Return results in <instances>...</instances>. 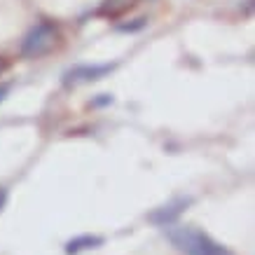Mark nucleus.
<instances>
[{"label": "nucleus", "instance_id": "obj_5", "mask_svg": "<svg viewBox=\"0 0 255 255\" xmlns=\"http://www.w3.org/2000/svg\"><path fill=\"white\" fill-rule=\"evenodd\" d=\"M103 246V237H92V234H82V237H75L66 244V253L68 255H78L82 251H89V248H99Z\"/></svg>", "mask_w": 255, "mask_h": 255}, {"label": "nucleus", "instance_id": "obj_6", "mask_svg": "<svg viewBox=\"0 0 255 255\" xmlns=\"http://www.w3.org/2000/svg\"><path fill=\"white\" fill-rule=\"evenodd\" d=\"M131 5H133V0H106L101 12L108 16H117V14H122L124 9H129Z\"/></svg>", "mask_w": 255, "mask_h": 255}, {"label": "nucleus", "instance_id": "obj_2", "mask_svg": "<svg viewBox=\"0 0 255 255\" xmlns=\"http://www.w3.org/2000/svg\"><path fill=\"white\" fill-rule=\"evenodd\" d=\"M56 42V31L52 23H38L31 31L26 33V38L21 42V54L26 59H38L45 56Z\"/></svg>", "mask_w": 255, "mask_h": 255}, {"label": "nucleus", "instance_id": "obj_3", "mask_svg": "<svg viewBox=\"0 0 255 255\" xmlns=\"http://www.w3.org/2000/svg\"><path fill=\"white\" fill-rule=\"evenodd\" d=\"M110 70H115L113 63H103V66H78L66 73V85H78V82H94V80H101L103 75H108Z\"/></svg>", "mask_w": 255, "mask_h": 255}, {"label": "nucleus", "instance_id": "obj_1", "mask_svg": "<svg viewBox=\"0 0 255 255\" xmlns=\"http://www.w3.org/2000/svg\"><path fill=\"white\" fill-rule=\"evenodd\" d=\"M166 237H169L171 244H173L178 251H183L185 255H232L227 248L216 244L209 234L199 232V230H192V227L169 230Z\"/></svg>", "mask_w": 255, "mask_h": 255}, {"label": "nucleus", "instance_id": "obj_7", "mask_svg": "<svg viewBox=\"0 0 255 255\" xmlns=\"http://www.w3.org/2000/svg\"><path fill=\"white\" fill-rule=\"evenodd\" d=\"M5 204H7V190H5V187H0V211L5 209Z\"/></svg>", "mask_w": 255, "mask_h": 255}, {"label": "nucleus", "instance_id": "obj_4", "mask_svg": "<svg viewBox=\"0 0 255 255\" xmlns=\"http://www.w3.org/2000/svg\"><path fill=\"white\" fill-rule=\"evenodd\" d=\"M187 204H190V199H178V201H173V204H169V206L157 209L155 213H150V223L162 225V227H169V225L187 209Z\"/></svg>", "mask_w": 255, "mask_h": 255}, {"label": "nucleus", "instance_id": "obj_9", "mask_svg": "<svg viewBox=\"0 0 255 255\" xmlns=\"http://www.w3.org/2000/svg\"><path fill=\"white\" fill-rule=\"evenodd\" d=\"M2 70H5V61H0V73H2Z\"/></svg>", "mask_w": 255, "mask_h": 255}, {"label": "nucleus", "instance_id": "obj_8", "mask_svg": "<svg viewBox=\"0 0 255 255\" xmlns=\"http://www.w3.org/2000/svg\"><path fill=\"white\" fill-rule=\"evenodd\" d=\"M7 94H9V85H0V103L7 99Z\"/></svg>", "mask_w": 255, "mask_h": 255}]
</instances>
